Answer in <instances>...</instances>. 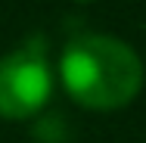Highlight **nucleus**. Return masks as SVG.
<instances>
[{"label":"nucleus","instance_id":"f257e3e1","mask_svg":"<svg viewBox=\"0 0 146 143\" xmlns=\"http://www.w3.org/2000/svg\"><path fill=\"white\" fill-rule=\"evenodd\" d=\"M62 84L87 109L109 112L127 106L143 87L140 56L109 34H78L62 50Z\"/></svg>","mask_w":146,"mask_h":143},{"label":"nucleus","instance_id":"f03ea898","mask_svg":"<svg viewBox=\"0 0 146 143\" xmlns=\"http://www.w3.org/2000/svg\"><path fill=\"white\" fill-rule=\"evenodd\" d=\"M50 90L47 50L37 37L0 59V118H28L40 112Z\"/></svg>","mask_w":146,"mask_h":143},{"label":"nucleus","instance_id":"7ed1b4c3","mask_svg":"<svg viewBox=\"0 0 146 143\" xmlns=\"http://www.w3.org/2000/svg\"><path fill=\"white\" fill-rule=\"evenodd\" d=\"M78 3H90V0H78Z\"/></svg>","mask_w":146,"mask_h":143}]
</instances>
